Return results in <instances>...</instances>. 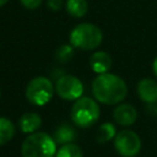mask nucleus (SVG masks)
I'll return each mask as SVG.
<instances>
[{
	"label": "nucleus",
	"instance_id": "obj_1",
	"mask_svg": "<svg viewBox=\"0 0 157 157\" xmlns=\"http://www.w3.org/2000/svg\"><path fill=\"white\" fill-rule=\"evenodd\" d=\"M92 93L94 98L103 104H117L120 103L128 93L125 81L109 72L99 74L92 82Z\"/></svg>",
	"mask_w": 157,
	"mask_h": 157
},
{
	"label": "nucleus",
	"instance_id": "obj_2",
	"mask_svg": "<svg viewBox=\"0 0 157 157\" xmlns=\"http://www.w3.org/2000/svg\"><path fill=\"white\" fill-rule=\"evenodd\" d=\"M55 144V140L45 132H32L22 144V157H54Z\"/></svg>",
	"mask_w": 157,
	"mask_h": 157
},
{
	"label": "nucleus",
	"instance_id": "obj_3",
	"mask_svg": "<svg viewBox=\"0 0 157 157\" xmlns=\"http://www.w3.org/2000/svg\"><path fill=\"white\" fill-rule=\"evenodd\" d=\"M103 40V33L93 23H80L72 28L70 33V43L72 47L82 50H93Z\"/></svg>",
	"mask_w": 157,
	"mask_h": 157
},
{
	"label": "nucleus",
	"instance_id": "obj_4",
	"mask_svg": "<svg viewBox=\"0 0 157 157\" xmlns=\"http://www.w3.org/2000/svg\"><path fill=\"white\" fill-rule=\"evenodd\" d=\"M99 118V107L90 97H80L71 108V119L80 128L92 126Z\"/></svg>",
	"mask_w": 157,
	"mask_h": 157
},
{
	"label": "nucleus",
	"instance_id": "obj_5",
	"mask_svg": "<svg viewBox=\"0 0 157 157\" xmlns=\"http://www.w3.org/2000/svg\"><path fill=\"white\" fill-rule=\"evenodd\" d=\"M54 93V87L52 81L44 76H38L32 78L26 87V98L29 103L34 105L47 104Z\"/></svg>",
	"mask_w": 157,
	"mask_h": 157
},
{
	"label": "nucleus",
	"instance_id": "obj_6",
	"mask_svg": "<svg viewBox=\"0 0 157 157\" xmlns=\"http://www.w3.org/2000/svg\"><path fill=\"white\" fill-rule=\"evenodd\" d=\"M114 147L123 157H134L141 150V140L139 135L131 130H123L115 135Z\"/></svg>",
	"mask_w": 157,
	"mask_h": 157
},
{
	"label": "nucleus",
	"instance_id": "obj_7",
	"mask_svg": "<svg viewBox=\"0 0 157 157\" xmlns=\"http://www.w3.org/2000/svg\"><path fill=\"white\" fill-rule=\"evenodd\" d=\"M55 92L66 101L78 99L83 93V85L80 78L72 75H63L56 80Z\"/></svg>",
	"mask_w": 157,
	"mask_h": 157
},
{
	"label": "nucleus",
	"instance_id": "obj_8",
	"mask_svg": "<svg viewBox=\"0 0 157 157\" xmlns=\"http://www.w3.org/2000/svg\"><path fill=\"white\" fill-rule=\"evenodd\" d=\"M113 118H114L115 123H118L119 125L130 126L135 123V120L137 118V112L131 104L121 103L114 109Z\"/></svg>",
	"mask_w": 157,
	"mask_h": 157
},
{
	"label": "nucleus",
	"instance_id": "obj_9",
	"mask_svg": "<svg viewBox=\"0 0 157 157\" xmlns=\"http://www.w3.org/2000/svg\"><path fill=\"white\" fill-rule=\"evenodd\" d=\"M137 94L141 101L148 104L157 103V82L152 78H142L137 83Z\"/></svg>",
	"mask_w": 157,
	"mask_h": 157
},
{
	"label": "nucleus",
	"instance_id": "obj_10",
	"mask_svg": "<svg viewBox=\"0 0 157 157\" xmlns=\"http://www.w3.org/2000/svg\"><path fill=\"white\" fill-rule=\"evenodd\" d=\"M90 66L97 74L108 72L112 67V58L105 52H96L90 58Z\"/></svg>",
	"mask_w": 157,
	"mask_h": 157
},
{
	"label": "nucleus",
	"instance_id": "obj_11",
	"mask_svg": "<svg viewBox=\"0 0 157 157\" xmlns=\"http://www.w3.org/2000/svg\"><path fill=\"white\" fill-rule=\"evenodd\" d=\"M42 124V118L37 113H25L18 119V126L22 132L32 134L36 132Z\"/></svg>",
	"mask_w": 157,
	"mask_h": 157
},
{
	"label": "nucleus",
	"instance_id": "obj_12",
	"mask_svg": "<svg viewBox=\"0 0 157 157\" xmlns=\"http://www.w3.org/2000/svg\"><path fill=\"white\" fill-rule=\"evenodd\" d=\"M76 137V131L74 130V128L69 124H61L59 128H56L55 132H54V140L56 144H69L72 142Z\"/></svg>",
	"mask_w": 157,
	"mask_h": 157
},
{
	"label": "nucleus",
	"instance_id": "obj_13",
	"mask_svg": "<svg viewBox=\"0 0 157 157\" xmlns=\"http://www.w3.org/2000/svg\"><path fill=\"white\" fill-rule=\"evenodd\" d=\"M66 11L74 17H82L88 11L87 0H66Z\"/></svg>",
	"mask_w": 157,
	"mask_h": 157
},
{
	"label": "nucleus",
	"instance_id": "obj_14",
	"mask_svg": "<svg viewBox=\"0 0 157 157\" xmlns=\"http://www.w3.org/2000/svg\"><path fill=\"white\" fill-rule=\"evenodd\" d=\"M16 129L13 123L7 118H0V146L7 144L15 135Z\"/></svg>",
	"mask_w": 157,
	"mask_h": 157
},
{
	"label": "nucleus",
	"instance_id": "obj_15",
	"mask_svg": "<svg viewBox=\"0 0 157 157\" xmlns=\"http://www.w3.org/2000/svg\"><path fill=\"white\" fill-rule=\"evenodd\" d=\"M114 136H115V126L112 123H104L98 128L96 140L99 144H104L112 140Z\"/></svg>",
	"mask_w": 157,
	"mask_h": 157
},
{
	"label": "nucleus",
	"instance_id": "obj_16",
	"mask_svg": "<svg viewBox=\"0 0 157 157\" xmlns=\"http://www.w3.org/2000/svg\"><path fill=\"white\" fill-rule=\"evenodd\" d=\"M55 157H82V150L76 144H64L56 151Z\"/></svg>",
	"mask_w": 157,
	"mask_h": 157
},
{
	"label": "nucleus",
	"instance_id": "obj_17",
	"mask_svg": "<svg viewBox=\"0 0 157 157\" xmlns=\"http://www.w3.org/2000/svg\"><path fill=\"white\" fill-rule=\"evenodd\" d=\"M72 56H74V49L69 44H64V45L59 47L55 52V59H56V61H59L61 64L70 61L72 59Z\"/></svg>",
	"mask_w": 157,
	"mask_h": 157
},
{
	"label": "nucleus",
	"instance_id": "obj_18",
	"mask_svg": "<svg viewBox=\"0 0 157 157\" xmlns=\"http://www.w3.org/2000/svg\"><path fill=\"white\" fill-rule=\"evenodd\" d=\"M20 1L23 5V7L29 9V10H34L39 7V5L42 4V0H20Z\"/></svg>",
	"mask_w": 157,
	"mask_h": 157
},
{
	"label": "nucleus",
	"instance_id": "obj_19",
	"mask_svg": "<svg viewBox=\"0 0 157 157\" xmlns=\"http://www.w3.org/2000/svg\"><path fill=\"white\" fill-rule=\"evenodd\" d=\"M47 5L53 11H58V10H60L63 7L64 0H47Z\"/></svg>",
	"mask_w": 157,
	"mask_h": 157
},
{
	"label": "nucleus",
	"instance_id": "obj_20",
	"mask_svg": "<svg viewBox=\"0 0 157 157\" xmlns=\"http://www.w3.org/2000/svg\"><path fill=\"white\" fill-rule=\"evenodd\" d=\"M152 70H153L155 76L157 77V56L155 58V60H153V63H152Z\"/></svg>",
	"mask_w": 157,
	"mask_h": 157
},
{
	"label": "nucleus",
	"instance_id": "obj_21",
	"mask_svg": "<svg viewBox=\"0 0 157 157\" xmlns=\"http://www.w3.org/2000/svg\"><path fill=\"white\" fill-rule=\"evenodd\" d=\"M7 1H9V0H0V7H1V6H4Z\"/></svg>",
	"mask_w": 157,
	"mask_h": 157
},
{
	"label": "nucleus",
	"instance_id": "obj_22",
	"mask_svg": "<svg viewBox=\"0 0 157 157\" xmlns=\"http://www.w3.org/2000/svg\"><path fill=\"white\" fill-rule=\"evenodd\" d=\"M0 96H1V91H0Z\"/></svg>",
	"mask_w": 157,
	"mask_h": 157
}]
</instances>
